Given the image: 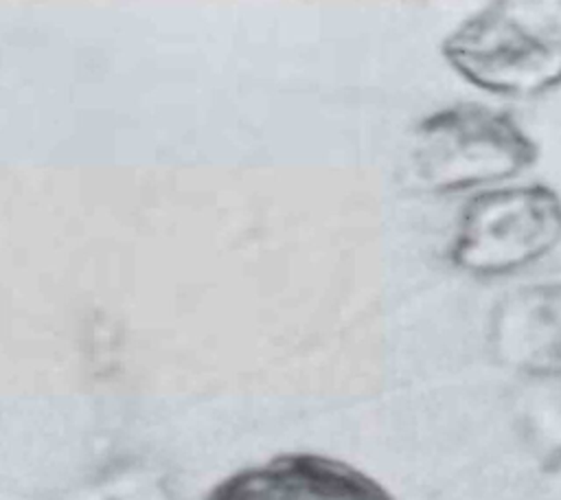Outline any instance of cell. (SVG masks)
I'll use <instances>...</instances> for the list:
<instances>
[{
	"instance_id": "cell-5",
	"label": "cell",
	"mask_w": 561,
	"mask_h": 500,
	"mask_svg": "<svg viewBox=\"0 0 561 500\" xmlns=\"http://www.w3.org/2000/svg\"><path fill=\"white\" fill-rule=\"evenodd\" d=\"M491 340L528 373L561 377V281L506 292L491 316Z\"/></svg>"
},
{
	"instance_id": "cell-4",
	"label": "cell",
	"mask_w": 561,
	"mask_h": 500,
	"mask_svg": "<svg viewBox=\"0 0 561 500\" xmlns=\"http://www.w3.org/2000/svg\"><path fill=\"white\" fill-rule=\"evenodd\" d=\"M204 500H397L348 463L320 454H283L221 480Z\"/></svg>"
},
{
	"instance_id": "cell-2",
	"label": "cell",
	"mask_w": 561,
	"mask_h": 500,
	"mask_svg": "<svg viewBox=\"0 0 561 500\" xmlns=\"http://www.w3.org/2000/svg\"><path fill=\"white\" fill-rule=\"evenodd\" d=\"M561 241V195L546 184L482 189L462 206L451 263L471 276H502L546 257Z\"/></svg>"
},
{
	"instance_id": "cell-3",
	"label": "cell",
	"mask_w": 561,
	"mask_h": 500,
	"mask_svg": "<svg viewBox=\"0 0 561 500\" xmlns=\"http://www.w3.org/2000/svg\"><path fill=\"white\" fill-rule=\"evenodd\" d=\"M443 59L471 86L511 99L561 86V37L526 24L506 2L465 18L440 44Z\"/></svg>"
},
{
	"instance_id": "cell-6",
	"label": "cell",
	"mask_w": 561,
	"mask_h": 500,
	"mask_svg": "<svg viewBox=\"0 0 561 500\" xmlns=\"http://www.w3.org/2000/svg\"><path fill=\"white\" fill-rule=\"evenodd\" d=\"M554 22H557V26H561V2L557 4V13H554Z\"/></svg>"
},
{
	"instance_id": "cell-7",
	"label": "cell",
	"mask_w": 561,
	"mask_h": 500,
	"mask_svg": "<svg viewBox=\"0 0 561 500\" xmlns=\"http://www.w3.org/2000/svg\"><path fill=\"white\" fill-rule=\"evenodd\" d=\"M559 436H561V434H559ZM559 436H557V439H559Z\"/></svg>"
},
{
	"instance_id": "cell-1",
	"label": "cell",
	"mask_w": 561,
	"mask_h": 500,
	"mask_svg": "<svg viewBox=\"0 0 561 500\" xmlns=\"http://www.w3.org/2000/svg\"><path fill=\"white\" fill-rule=\"evenodd\" d=\"M537 158V143L513 114L482 103L440 107L412 132V178L432 193L484 189L519 175Z\"/></svg>"
}]
</instances>
